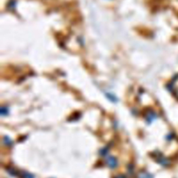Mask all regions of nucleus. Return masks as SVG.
Here are the masks:
<instances>
[{"instance_id":"f257e3e1","label":"nucleus","mask_w":178,"mask_h":178,"mask_svg":"<svg viewBox=\"0 0 178 178\" xmlns=\"http://www.w3.org/2000/svg\"><path fill=\"white\" fill-rule=\"evenodd\" d=\"M106 164L110 169H115L118 166L117 159L113 156H110L106 159Z\"/></svg>"},{"instance_id":"f03ea898","label":"nucleus","mask_w":178,"mask_h":178,"mask_svg":"<svg viewBox=\"0 0 178 178\" xmlns=\"http://www.w3.org/2000/svg\"><path fill=\"white\" fill-rule=\"evenodd\" d=\"M139 178H152V176L147 172H141L139 174Z\"/></svg>"},{"instance_id":"7ed1b4c3","label":"nucleus","mask_w":178,"mask_h":178,"mask_svg":"<svg viewBox=\"0 0 178 178\" xmlns=\"http://www.w3.org/2000/svg\"><path fill=\"white\" fill-rule=\"evenodd\" d=\"M155 114H154V112H150L148 113V114L147 115V116H146V118H147V120L148 121V122H151L152 120L155 118Z\"/></svg>"},{"instance_id":"20e7f679","label":"nucleus","mask_w":178,"mask_h":178,"mask_svg":"<svg viewBox=\"0 0 178 178\" xmlns=\"http://www.w3.org/2000/svg\"><path fill=\"white\" fill-rule=\"evenodd\" d=\"M158 162L160 163V164H162L163 166H167L168 164H169V161H168L166 158H164L162 157H161L159 159H158Z\"/></svg>"},{"instance_id":"39448f33","label":"nucleus","mask_w":178,"mask_h":178,"mask_svg":"<svg viewBox=\"0 0 178 178\" xmlns=\"http://www.w3.org/2000/svg\"><path fill=\"white\" fill-rule=\"evenodd\" d=\"M22 178H34V176L32 174L29 173L28 172H22Z\"/></svg>"},{"instance_id":"423d86ee","label":"nucleus","mask_w":178,"mask_h":178,"mask_svg":"<svg viewBox=\"0 0 178 178\" xmlns=\"http://www.w3.org/2000/svg\"><path fill=\"white\" fill-rule=\"evenodd\" d=\"M8 114V109L6 107H1V116H6Z\"/></svg>"},{"instance_id":"0eeeda50","label":"nucleus","mask_w":178,"mask_h":178,"mask_svg":"<svg viewBox=\"0 0 178 178\" xmlns=\"http://www.w3.org/2000/svg\"><path fill=\"white\" fill-rule=\"evenodd\" d=\"M4 143L7 146H11L12 144V141H11V139H9L8 137H4Z\"/></svg>"},{"instance_id":"6e6552de","label":"nucleus","mask_w":178,"mask_h":178,"mask_svg":"<svg viewBox=\"0 0 178 178\" xmlns=\"http://www.w3.org/2000/svg\"><path fill=\"white\" fill-rule=\"evenodd\" d=\"M106 153H107V149L104 148V149L101 150H100V154H102V156L106 155Z\"/></svg>"},{"instance_id":"1a4fd4ad","label":"nucleus","mask_w":178,"mask_h":178,"mask_svg":"<svg viewBox=\"0 0 178 178\" xmlns=\"http://www.w3.org/2000/svg\"><path fill=\"white\" fill-rule=\"evenodd\" d=\"M115 178H126V177L124 175H118L116 176Z\"/></svg>"}]
</instances>
